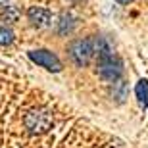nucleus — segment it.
Returning a JSON list of instances; mask_svg holds the SVG:
<instances>
[{"label":"nucleus","instance_id":"obj_1","mask_svg":"<svg viewBox=\"0 0 148 148\" xmlns=\"http://www.w3.org/2000/svg\"><path fill=\"white\" fill-rule=\"evenodd\" d=\"M52 123H54V115L52 112L46 110V108H33L29 110L23 117V125L29 133L33 135H42V133H48L52 129Z\"/></svg>","mask_w":148,"mask_h":148},{"label":"nucleus","instance_id":"obj_2","mask_svg":"<svg viewBox=\"0 0 148 148\" xmlns=\"http://www.w3.org/2000/svg\"><path fill=\"white\" fill-rule=\"evenodd\" d=\"M98 73L106 81H117L123 73V66H121L119 58H115L110 52L108 44L98 50Z\"/></svg>","mask_w":148,"mask_h":148},{"label":"nucleus","instance_id":"obj_3","mask_svg":"<svg viewBox=\"0 0 148 148\" xmlns=\"http://www.w3.org/2000/svg\"><path fill=\"white\" fill-rule=\"evenodd\" d=\"M106 46L104 40L100 38H85V40H75L69 46V56L73 58L77 66H85L94 54H98V50Z\"/></svg>","mask_w":148,"mask_h":148},{"label":"nucleus","instance_id":"obj_4","mask_svg":"<svg viewBox=\"0 0 148 148\" xmlns=\"http://www.w3.org/2000/svg\"><path fill=\"white\" fill-rule=\"evenodd\" d=\"M29 58H31L35 64L46 67L50 71H60L62 69L60 60H58L52 52H48V50H33V52H29Z\"/></svg>","mask_w":148,"mask_h":148},{"label":"nucleus","instance_id":"obj_5","mask_svg":"<svg viewBox=\"0 0 148 148\" xmlns=\"http://www.w3.org/2000/svg\"><path fill=\"white\" fill-rule=\"evenodd\" d=\"M27 17H29V21L33 23L35 27H46V25H50V21H52V14H50V10L40 8V6L29 8L27 10Z\"/></svg>","mask_w":148,"mask_h":148},{"label":"nucleus","instance_id":"obj_6","mask_svg":"<svg viewBox=\"0 0 148 148\" xmlns=\"http://www.w3.org/2000/svg\"><path fill=\"white\" fill-rule=\"evenodd\" d=\"M19 17V12L16 10V6L12 4H0V19H4L8 23H16Z\"/></svg>","mask_w":148,"mask_h":148},{"label":"nucleus","instance_id":"obj_7","mask_svg":"<svg viewBox=\"0 0 148 148\" xmlns=\"http://www.w3.org/2000/svg\"><path fill=\"white\" fill-rule=\"evenodd\" d=\"M135 92H137L138 102L146 108V106H148V83L146 81H138L137 88H135Z\"/></svg>","mask_w":148,"mask_h":148},{"label":"nucleus","instance_id":"obj_8","mask_svg":"<svg viewBox=\"0 0 148 148\" xmlns=\"http://www.w3.org/2000/svg\"><path fill=\"white\" fill-rule=\"evenodd\" d=\"M12 40H14V33H12L10 29H6V27H0V46L10 44Z\"/></svg>","mask_w":148,"mask_h":148},{"label":"nucleus","instance_id":"obj_9","mask_svg":"<svg viewBox=\"0 0 148 148\" xmlns=\"http://www.w3.org/2000/svg\"><path fill=\"white\" fill-rule=\"evenodd\" d=\"M117 2H119V4H127V2H129V0H117Z\"/></svg>","mask_w":148,"mask_h":148}]
</instances>
